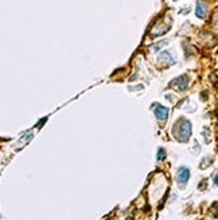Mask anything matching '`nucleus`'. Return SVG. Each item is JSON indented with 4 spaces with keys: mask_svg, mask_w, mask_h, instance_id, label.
Listing matches in <instances>:
<instances>
[{
    "mask_svg": "<svg viewBox=\"0 0 218 220\" xmlns=\"http://www.w3.org/2000/svg\"><path fill=\"white\" fill-rule=\"evenodd\" d=\"M214 182H215V184H217V185H218V176L215 177V180H214Z\"/></svg>",
    "mask_w": 218,
    "mask_h": 220,
    "instance_id": "obj_10",
    "label": "nucleus"
},
{
    "mask_svg": "<svg viewBox=\"0 0 218 220\" xmlns=\"http://www.w3.org/2000/svg\"><path fill=\"white\" fill-rule=\"evenodd\" d=\"M163 45H166V41H163V42H160V43H159V45H155V46H153L152 49H155V50H156V49H160V47L163 46Z\"/></svg>",
    "mask_w": 218,
    "mask_h": 220,
    "instance_id": "obj_9",
    "label": "nucleus"
},
{
    "mask_svg": "<svg viewBox=\"0 0 218 220\" xmlns=\"http://www.w3.org/2000/svg\"><path fill=\"white\" fill-rule=\"evenodd\" d=\"M166 157V151H164V149H159V151H158V159L159 161H162L163 158Z\"/></svg>",
    "mask_w": 218,
    "mask_h": 220,
    "instance_id": "obj_8",
    "label": "nucleus"
},
{
    "mask_svg": "<svg viewBox=\"0 0 218 220\" xmlns=\"http://www.w3.org/2000/svg\"><path fill=\"white\" fill-rule=\"evenodd\" d=\"M175 135L179 141L186 142L189 139V137L191 135V123L189 120L182 119L180 123H178L175 127Z\"/></svg>",
    "mask_w": 218,
    "mask_h": 220,
    "instance_id": "obj_1",
    "label": "nucleus"
},
{
    "mask_svg": "<svg viewBox=\"0 0 218 220\" xmlns=\"http://www.w3.org/2000/svg\"><path fill=\"white\" fill-rule=\"evenodd\" d=\"M174 85L179 89V91H184V89L189 87V77L186 74L184 76H180L179 78H176L175 81H174Z\"/></svg>",
    "mask_w": 218,
    "mask_h": 220,
    "instance_id": "obj_4",
    "label": "nucleus"
},
{
    "mask_svg": "<svg viewBox=\"0 0 218 220\" xmlns=\"http://www.w3.org/2000/svg\"><path fill=\"white\" fill-rule=\"evenodd\" d=\"M206 12H207L206 4L203 3V2H198L197 3V10H195V14H197V16L201 18V19H203V18L206 16Z\"/></svg>",
    "mask_w": 218,
    "mask_h": 220,
    "instance_id": "obj_5",
    "label": "nucleus"
},
{
    "mask_svg": "<svg viewBox=\"0 0 218 220\" xmlns=\"http://www.w3.org/2000/svg\"><path fill=\"white\" fill-rule=\"evenodd\" d=\"M170 27L169 26H156L155 29H153L152 31H151V34H152V37H158V35H162V34H164L167 30H169Z\"/></svg>",
    "mask_w": 218,
    "mask_h": 220,
    "instance_id": "obj_6",
    "label": "nucleus"
},
{
    "mask_svg": "<svg viewBox=\"0 0 218 220\" xmlns=\"http://www.w3.org/2000/svg\"><path fill=\"white\" fill-rule=\"evenodd\" d=\"M189 178H190V170L187 168H180L178 170V174H176V180H178V182L182 184V185H184V184L187 182Z\"/></svg>",
    "mask_w": 218,
    "mask_h": 220,
    "instance_id": "obj_2",
    "label": "nucleus"
},
{
    "mask_svg": "<svg viewBox=\"0 0 218 220\" xmlns=\"http://www.w3.org/2000/svg\"><path fill=\"white\" fill-rule=\"evenodd\" d=\"M159 61H163V60H166V62H169V64H174V58L171 57V54L169 51H163L160 56H159L158 58Z\"/></svg>",
    "mask_w": 218,
    "mask_h": 220,
    "instance_id": "obj_7",
    "label": "nucleus"
},
{
    "mask_svg": "<svg viewBox=\"0 0 218 220\" xmlns=\"http://www.w3.org/2000/svg\"><path fill=\"white\" fill-rule=\"evenodd\" d=\"M155 115L160 122H164L167 119V116H169V108H167V107H163V105H158L155 108Z\"/></svg>",
    "mask_w": 218,
    "mask_h": 220,
    "instance_id": "obj_3",
    "label": "nucleus"
}]
</instances>
